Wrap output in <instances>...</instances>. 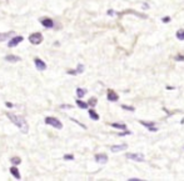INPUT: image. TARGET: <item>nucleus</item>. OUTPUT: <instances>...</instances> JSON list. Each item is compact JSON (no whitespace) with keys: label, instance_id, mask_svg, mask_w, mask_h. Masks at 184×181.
Listing matches in <instances>:
<instances>
[{"label":"nucleus","instance_id":"nucleus-5","mask_svg":"<svg viewBox=\"0 0 184 181\" xmlns=\"http://www.w3.org/2000/svg\"><path fill=\"white\" fill-rule=\"evenodd\" d=\"M24 40L23 36H20V35H16L14 38H10V40L8 41V48H15L16 45H19L20 43H22Z\"/></svg>","mask_w":184,"mask_h":181},{"label":"nucleus","instance_id":"nucleus-14","mask_svg":"<svg viewBox=\"0 0 184 181\" xmlns=\"http://www.w3.org/2000/svg\"><path fill=\"white\" fill-rule=\"evenodd\" d=\"M9 171H10V174H12L16 180H20L22 177H20V173H19V169L16 167V165H13L12 167L9 169Z\"/></svg>","mask_w":184,"mask_h":181},{"label":"nucleus","instance_id":"nucleus-7","mask_svg":"<svg viewBox=\"0 0 184 181\" xmlns=\"http://www.w3.org/2000/svg\"><path fill=\"white\" fill-rule=\"evenodd\" d=\"M34 64H35V67L39 70V71H44V70H46V64L43 61L42 59L35 58L34 59Z\"/></svg>","mask_w":184,"mask_h":181},{"label":"nucleus","instance_id":"nucleus-3","mask_svg":"<svg viewBox=\"0 0 184 181\" xmlns=\"http://www.w3.org/2000/svg\"><path fill=\"white\" fill-rule=\"evenodd\" d=\"M43 34L42 33H33V34H30L29 35V41L30 44H33V45H39V44H42L43 43Z\"/></svg>","mask_w":184,"mask_h":181},{"label":"nucleus","instance_id":"nucleus-10","mask_svg":"<svg viewBox=\"0 0 184 181\" xmlns=\"http://www.w3.org/2000/svg\"><path fill=\"white\" fill-rule=\"evenodd\" d=\"M40 23H42V25L46 29H50V28H53L54 26V23H53V20L50 19V18H43V19H40L39 20Z\"/></svg>","mask_w":184,"mask_h":181},{"label":"nucleus","instance_id":"nucleus-4","mask_svg":"<svg viewBox=\"0 0 184 181\" xmlns=\"http://www.w3.org/2000/svg\"><path fill=\"white\" fill-rule=\"evenodd\" d=\"M125 157L129 159V160H134V161H138V163H143L145 160V157L143 154H135V153H128L125 155Z\"/></svg>","mask_w":184,"mask_h":181},{"label":"nucleus","instance_id":"nucleus-29","mask_svg":"<svg viewBox=\"0 0 184 181\" xmlns=\"http://www.w3.org/2000/svg\"><path fill=\"white\" fill-rule=\"evenodd\" d=\"M130 134V131H127V130H125V131L124 133H121V134H119V136H124V135H129Z\"/></svg>","mask_w":184,"mask_h":181},{"label":"nucleus","instance_id":"nucleus-2","mask_svg":"<svg viewBox=\"0 0 184 181\" xmlns=\"http://www.w3.org/2000/svg\"><path fill=\"white\" fill-rule=\"evenodd\" d=\"M45 124L52 126V127H55L58 130L63 129V124H61V121L58 117H54V116H46L45 117Z\"/></svg>","mask_w":184,"mask_h":181},{"label":"nucleus","instance_id":"nucleus-25","mask_svg":"<svg viewBox=\"0 0 184 181\" xmlns=\"http://www.w3.org/2000/svg\"><path fill=\"white\" fill-rule=\"evenodd\" d=\"M175 60H177V61H184V56L183 55H177Z\"/></svg>","mask_w":184,"mask_h":181},{"label":"nucleus","instance_id":"nucleus-32","mask_svg":"<svg viewBox=\"0 0 184 181\" xmlns=\"http://www.w3.org/2000/svg\"><path fill=\"white\" fill-rule=\"evenodd\" d=\"M167 89H168V90H173L174 87H173V86H167Z\"/></svg>","mask_w":184,"mask_h":181},{"label":"nucleus","instance_id":"nucleus-21","mask_svg":"<svg viewBox=\"0 0 184 181\" xmlns=\"http://www.w3.org/2000/svg\"><path fill=\"white\" fill-rule=\"evenodd\" d=\"M175 36H177L179 40H184V29H179L178 31L175 33Z\"/></svg>","mask_w":184,"mask_h":181},{"label":"nucleus","instance_id":"nucleus-16","mask_svg":"<svg viewBox=\"0 0 184 181\" xmlns=\"http://www.w3.org/2000/svg\"><path fill=\"white\" fill-rule=\"evenodd\" d=\"M75 104H77L80 109H88V107H89L88 103H84L81 99H77V100H75Z\"/></svg>","mask_w":184,"mask_h":181},{"label":"nucleus","instance_id":"nucleus-20","mask_svg":"<svg viewBox=\"0 0 184 181\" xmlns=\"http://www.w3.org/2000/svg\"><path fill=\"white\" fill-rule=\"evenodd\" d=\"M10 161H12L13 165H19V164H22V159L18 157V156H14V157L10 159Z\"/></svg>","mask_w":184,"mask_h":181},{"label":"nucleus","instance_id":"nucleus-19","mask_svg":"<svg viewBox=\"0 0 184 181\" xmlns=\"http://www.w3.org/2000/svg\"><path fill=\"white\" fill-rule=\"evenodd\" d=\"M111 127H115V129H119V130H127V125L125 124H118V123H113L110 124Z\"/></svg>","mask_w":184,"mask_h":181},{"label":"nucleus","instance_id":"nucleus-11","mask_svg":"<svg viewBox=\"0 0 184 181\" xmlns=\"http://www.w3.org/2000/svg\"><path fill=\"white\" fill-rule=\"evenodd\" d=\"M83 71H84V65H83V64H79L75 70H68L66 74H69V75H79V74H81Z\"/></svg>","mask_w":184,"mask_h":181},{"label":"nucleus","instance_id":"nucleus-18","mask_svg":"<svg viewBox=\"0 0 184 181\" xmlns=\"http://www.w3.org/2000/svg\"><path fill=\"white\" fill-rule=\"evenodd\" d=\"M89 116H90V119H91V120H94V121H98V120H99V115H98V113H95L93 109H90V110H89Z\"/></svg>","mask_w":184,"mask_h":181},{"label":"nucleus","instance_id":"nucleus-28","mask_svg":"<svg viewBox=\"0 0 184 181\" xmlns=\"http://www.w3.org/2000/svg\"><path fill=\"white\" fill-rule=\"evenodd\" d=\"M5 105H6L8 107H10V109H12V107H14V105H13L12 103H9V101H6V103H5Z\"/></svg>","mask_w":184,"mask_h":181},{"label":"nucleus","instance_id":"nucleus-30","mask_svg":"<svg viewBox=\"0 0 184 181\" xmlns=\"http://www.w3.org/2000/svg\"><path fill=\"white\" fill-rule=\"evenodd\" d=\"M115 13L113 12V10H108V15H114Z\"/></svg>","mask_w":184,"mask_h":181},{"label":"nucleus","instance_id":"nucleus-9","mask_svg":"<svg viewBox=\"0 0 184 181\" xmlns=\"http://www.w3.org/2000/svg\"><path fill=\"white\" fill-rule=\"evenodd\" d=\"M94 159H95V161L98 163V164H107L108 163V156H107V154H97L95 156H94Z\"/></svg>","mask_w":184,"mask_h":181},{"label":"nucleus","instance_id":"nucleus-27","mask_svg":"<svg viewBox=\"0 0 184 181\" xmlns=\"http://www.w3.org/2000/svg\"><path fill=\"white\" fill-rule=\"evenodd\" d=\"M61 109H71L73 107V105H60Z\"/></svg>","mask_w":184,"mask_h":181},{"label":"nucleus","instance_id":"nucleus-12","mask_svg":"<svg viewBox=\"0 0 184 181\" xmlns=\"http://www.w3.org/2000/svg\"><path fill=\"white\" fill-rule=\"evenodd\" d=\"M14 31L12 30V31H8V33H0V43H3V41H6L8 39H10L12 36H14Z\"/></svg>","mask_w":184,"mask_h":181},{"label":"nucleus","instance_id":"nucleus-13","mask_svg":"<svg viewBox=\"0 0 184 181\" xmlns=\"http://www.w3.org/2000/svg\"><path fill=\"white\" fill-rule=\"evenodd\" d=\"M4 59H5V61H8V63H19L20 60H22V58H19L16 55H12V54L6 55Z\"/></svg>","mask_w":184,"mask_h":181},{"label":"nucleus","instance_id":"nucleus-1","mask_svg":"<svg viewBox=\"0 0 184 181\" xmlns=\"http://www.w3.org/2000/svg\"><path fill=\"white\" fill-rule=\"evenodd\" d=\"M6 116L9 117L10 121H12L23 134H28V133H29V125H28L26 120H25L23 116L16 115V114H13V113H6Z\"/></svg>","mask_w":184,"mask_h":181},{"label":"nucleus","instance_id":"nucleus-22","mask_svg":"<svg viewBox=\"0 0 184 181\" xmlns=\"http://www.w3.org/2000/svg\"><path fill=\"white\" fill-rule=\"evenodd\" d=\"M97 103H98L97 97H90V99H89V101H88V105H89V106H91V107H94V106L97 105Z\"/></svg>","mask_w":184,"mask_h":181},{"label":"nucleus","instance_id":"nucleus-23","mask_svg":"<svg viewBox=\"0 0 184 181\" xmlns=\"http://www.w3.org/2000/svg\"><path fill=\"white\" fill-rule=\"evenodd\" d=\"M120 107H121V109H124V110H128V111H131V113H133V111H135V109L133 107V106H128V105H121Z\"/></svg>","mask_w":184,"mask_h":181},{"label":"nucleus","instance_id":"nucleus-8","mask_svg":"<svg viewBox=\"0 0 184 181\" xmlns=\"http://www.w3.org/2000/svg\"><path fill=\"white\" fill-rule=\"evenodd\" d=\"M107 99L109 100V101H111V103H117L118 100H119V96H118V94L115 93V91H113V90H108V94H107Z\"/></svg>","mask_w":184,"mask_h":181},{"label":"nucleus","instance_id":"nucleus-15","mask_svg":"<svg viewBox=\"0 0 184 181\" xmlns=\"http://www.w3.org/2000/svg\"><path fill=\"white\" fill-rule=\"evenodd\" d=\"M128 146L127 144H121V145H114L110 147V151L111 153H119V151H123V150H125Z\"/></svg>","mask_w":184,"mask_h":181},{"label":"nucleus","instance_id":"nucleus-17","mask_svg":"<svg viewBox=\"0 0 184 181\" xmlns=\"http://www.w3.org/2000/svg\"><path fill=\"white\" fill-rule=\"evenodd\" d=\"M88 93L87 89H81V87H77V97H84V95Z\"/></svg>","mask_w":184,"mask_h":181},{"label":"nucleus","instance_id":"nucleus-31","mask_svg":"<svg viewBox=\"0 0 184 181\" xmlns=\"http://www.w3.org/2000/svg\"><path fill=\"white\" fill-rule=\"evenodd\" d=\"M129 181H140L139 179H135V177H133V179H129Z\"/></svg>","mask_w":184,"mask_h":181},{"label":"nucleus","instance_id":"nucleus-24","mask_svg":"<svg viewBox=\"0 0 184 181\" xmlns=\"http://www.w3.org/2000/svg\"><path fill=\"white\" fill-rule=\"evenodd\" d=\"M64 160H68V161H69V160H74V155L73 154H65L64 155Z\"/></svg>","mask_w":184,"mask_h":181},{"label":"nucleus","instance_id":"nucleus-26","mask_svg":"<svg viewBox=\"0 0 184 181\" xmlns=\"http://www.w3.org/2000/svg\"><path fill=\"white\" fill-rule=\"evenodd\" d=\"M162 21H163V23H169V21H170V18H169V16H164V18L162 19Z\"/></svg>","mask_w":184,"mask_h":181},{"label":"nucleus","instance_id":"nucleus-6","mask_svg":"<svg viewBox=\"0 0 184 181\" xmlns=\"http://www.w3.org/2000/svg\"><path fill=\"white\" fill-rule=\"evenodd\" d=\"M140 124L143 126H145L149 131H153V133H155L158 131V129L155 127V123L154 121H144V120H140Z\"/></svg>","mask_w":184,"mask_h":181}]
</instances>
